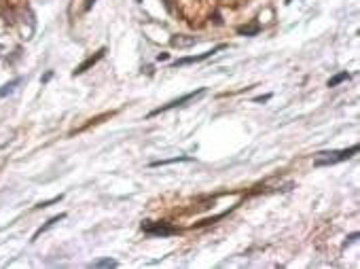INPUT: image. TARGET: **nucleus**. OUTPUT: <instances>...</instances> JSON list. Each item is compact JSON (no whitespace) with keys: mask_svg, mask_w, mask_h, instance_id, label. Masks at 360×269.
<instances>
[{"mask_svg":"<svg viewBox=\"0 0 360 269\" xmlns=\"http://www.w3.org/2000/svg\"><path fill=\"white\" fill-rule=\"evenodd\" d=\"M358 153V146H350V149H343V151H322L318 153V157L314 159V165L316 167H324V165H335L339 161H345V159H350L352 155Z\"/></svg>","mask_w":360,"mask_h":269,"instance_id":"nucleus-1","label":"nucleus"},{"mask_svg":"<svg viewBox=\"0 0 360 269\" xmlns=\"http://www.w3.org/2000/svg\"><path fill=\"white\" fill-rule=\"evenodd\" d=\"M204 93H206V87H199V89H195V91H191V93H186V95H182V97H176V100H172V102H167V104H163V106H159V108L151 110L149 117H157V115H161V112H167V110H172V108H180V106L189 104V102H195L197 97H201Z\"/></svg>","mask_w":360,"mask_h":269,"instance_id":"nucleus-2","label":"nucleus"},{"mask_svg":"<svg viewBox=\"0 0 360 269\" xmlns=\"http://www.w3.org/2000/svg\"><path fill=\"white\" fill-rule=\"evenodd\" d=\"M223 49H227V45H216L214 49H208V51L199 53V55H189V58H180V60H176L174 64H172V68H182V66H189V64H199V62H204V60L212 58V55H216V53L223 51Z\"/></svg>","mask_w":360,"mask_h":269,"instance_id":"nucleus-3","label":"nucleus"},{"mask_svg":"<svg viewBox=\"0 0 360 269\" xmlns=\"http://www.w3.org/2000/svg\"><path fill=\"white\" fill-rule=\"evenodd\" d=\"M142 231H147L151 235H172V233H176V229L167 227L165 223H151V221L142 223Z\"/></svg>","mask_w":360,"mask_h":269,"instance_id":"nucleus-4","label":"nucleus"},{"mask_svg":"<svg viewBox=\"0 0 360 269\" xmlns=\"http://www.w3.org/2000/svg\"><path fill=\"white\" fill-rule=\"evenodd\" d=\"M104 53H106V49L102 47V49H100V51H98L95 55H91V58H87V60H85V62H83L81 66H77V70H75V72H72V75L77 77V75H83V72H87V70H89L91 66H95V64H98L100 60L104 58Z\"/></svg>","mask_w":360,"mask_h":269,"instance_id":"nucleus-5","label":"nucleus"},{"mask_svg":"<svg viewBox=\"0 0 360 269\" xmlns=\"http://www.w3.org/2000/svg\"><path fill=\"white\" fill-rule=\"evenodd\" d=\"M170 45H172V47H178V49H186V47L197 45V38H195V36L178 34V36H172V38H170Z\"/></svg>","mask_w":360,"mask_h":269,"instance_id":"nucleus-6","label":"nucleus"},{"mask_svg":"<svg viewBox=\"0 0 360 269\" xmlns=\"http://www.w3.org/2000/svg\"><path fill=\"white\" fill-rule=\"evenodd\" d=\"M64 218H66V214H57V216H53V218H49V221H47L45 225H42V227H38V229H36V233L32 235V242H36V239H38V237H40L42 233H45V231H49L51 227H55V225H57V223H60V221H64Z\"/></svg>","mask_w":360,"mask_h":269,"instance_id":"nucleus-7","label":"nucleus"},{"mask_svg":"<svg viewBox=\"0 0 360 269\" xmlns=\"http://www.w3.org/2000/svg\"><path fill=\"white\" fill-rule=\"evenodd\" d=\"M23 83V79L21 77H17V79H13L11 83H7V85H3V87H0V100H3V97H7V95H11L13 91H15L19 85Z\"/></svg>","mask_w":360,"mask_h":269,"instance_id":"nucleus-8","label":"nucleus"},{"mask_svg":"<svg viewBox=\"0 0 360 269\" xmlns=\"http://www.w3.org/2000/svg\"><path fill=\"white\" fill-rule=\"evenodd\" d=\"M193 161V157H172V159H161V161H153L151 167H161V165H170V163H186Z\"/></svg>","mask_w":360,"mask_h":269,"instance_id":"nucleus-9","label":"nucleus"},{"mask_svg":"<svg viewBox=\"0 0 360 269\" xmlns=\"http://www.w3.org/2000/svg\"><path fill=\"white\" fill-rule=\"evenodd\" d=\"M258 32H261V26H258V23H252V26H239V28H237V34H242V36H256Z\"/></svg>","mask_w":360,"mask_h":269,"instance_id":"nucleus-10","label":"nucleus"},{"mask_svg":"<svg viewBox=\"0 0 360 269\" xmlns=\"http://www.w3.org/2000/svg\"><path fill=\"white\" fill-rule=\"evenodd\" d=\"M350 72H339V75H335V77H330L328 79V83H326V87H337V85H341L343 81H350Z\"/></svg>","mask_w":360,"mask_h":269,"instance_id":"nucleus-11","label":"nucleus"},{"mask_svg":"<svg viewBox=\"0 0 360 269\" xmlns=\"http://www.w3.org/2000/svg\"><path fill=\"white\" fill-rule=\"evenodd\" d=\"M117 265H119V263L114 261V259H100V261L93 263L95 269H100V267H117Z\"/></svg>","mask_w":360,"mask_h":269,"instance_id":"nucleus-12","label":"nucleus"},{"mask_svg":"<svg viewBox=\"0 0 360 269\" xmlns=\"http://www.w3.org/2000/svg\"><path fill=\"white\" fill-rule=\"evenodd\" d=\"M62 197H64V195H57V197H53V200H49V202H40L36 208H38V210H40V208H49L51 204H57V202H62Z\"/></svg>","mask_w":360,"mask_h":269,"instance_id":"nucleus-13","label":"nucleus"},{"mask_svg":"<svg viewBox=\"0 0 360 269\" xmlns=\"http://www.w3.org/2000/svg\"><path fill=\"white\" fill-rule=\"evenodd\" d=\"M356 239H358V233H352L350 237H345V242H343V248H345V246H350V244H354Z\"/></svg>","mask_w":360,"mask_h":269,"instance_id":"nucleus-14","label":"nucleus"},{"mask_svg":"<svg viewBox=\"0 0 360 269\" xmlns=\"http://www.w3.org/2000/svg\"><path fill=\"white\" fill-rule=\"evenodd\" d=\"M271 100V93H267V95H258V97H254V102L256 104H263V102H269Z\"/></svg>","mask_w":360,"mask_h":269,"instance_id":"nucleus-15","label":"nucleus"},{"mask_svg":"<svg viewBox=\"0 0 360 269\" xmlns=\"http://www.w3.org/2000/svg\"><path fill=\"white\" fill-rule=\"evenodd\" d=\"M157 60H159V62H165V60H167V53H161V55H157Z\"/></svg>","mask_w":360,"mask_h":269,"instance_id":"nucleus-16","label":"nucleus"},{"mask_svg":"<svg viewBox=\"0 0 360 269\" xmlns=\"http://www.w3.org/2000/svg\"><path fill=\"white\" fill-rule=\"evenodd\" d=\"M51 77H53V72H47V75H45V77H42V79H40V81H42V83H47V81H49V79H51Z\"/></svg>","mask_w":360,"mask_h":269,"instance_id":"nucleus-17","label":"nucleus"},{"mask_svg":"<svg viewBox=\"0 0 360 269\" xmlns=\"http://www.w3.org/2000/svg\"><path fill=\"white\" fill-rule=\"evenodd\" d=\"M284 3H286V5H291V3H293V0H284Z\"/></svg>","mask_w":360,"mask_h":269,"instance_id":"nucleus-18","label":"nucleus"}]
</instances>
